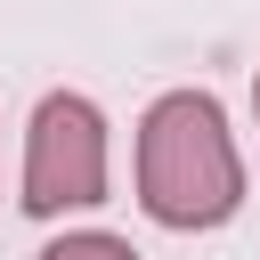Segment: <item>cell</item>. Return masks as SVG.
I'll list each match as a JSON object with an SVG mask.
<instances>
[{
    "label": "cell",
    "mask_w": 260,
    "mask_h": 260,
    "mask_svg": "<svg viewBox=\"0 0 260 260\" xmlns=\"http://www.w3.org/2000/svg\"><path fill=\"white\" fill-rule=\"evenodd\" d=\"M138 203L154 228H219L244 211V162L211 89H171L138 122Z\"/></svg>",
    "instance_id": "cell-1"
},
{
    "label": "cell",
    "mask_w": 260,
    "mask_h": 260,
    "mask_svg": "<svg viewBox=\"0 0 260 260\" xmlns=\"http://www.w3.org/2000/svg\"><path fill=\"white\" fill-rule=\"evenodd\" d=\"M16 203L32 219L106 203V114L81 89H49L32 106V130H24V195Z\"/></svg>",
    "instance_id": "cell-2"
},
{
    "label": "cell",
    "mask_w": 260,
    "mask_h": 260,
    "mask_svg": "<svg viewBox=\"0 0 260 260\" xmlns=\"http://www.w3.org/2000/svg\"><path fill=\"white\" fill-rule=\"evenodd\" d=\"M32 260H138L122 236H106V228H81V236H57V244H41Z\"/></svg>",
    "instance_id": "cell-3"
},
{
    "label": "cell",
    "mask_w": 260,
    "mask_h": 260,
    "mask_svg": "<svg viewBox=\"0 0 260 260\" xmlns=\"http://www.w3.org/2000/svg\"><path fill=\"white\" fill-rule=\"evenodd\" d=\"M252 114H260V73H252Z\"/></svg>",
    "instance_id": "cell-4"
}]
</instances>
